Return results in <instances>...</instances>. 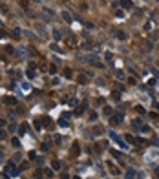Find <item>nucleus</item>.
<instances>
[{"label": "nucleus", "instance_id": "obj_4", "mask_svg": "<svg viewBox=\"0 0 159 179\" xmlns=\"http://www.w3.org/2000/svg\"><path fill=\"white\" fill-rule=\"evenodd\" d=\"M6 174H7V175H15V174H17V166H15V163H13V161L6 166Z\"/></svg>", "mask_w": 159, "mask_h": 179}, {"label": "nucleus", "instance_id": "obj_32", "mask_svg": "<svg viewBox=\"0 0 159 179\" xmlns=\"http://www.w3.org/2000/svg\"><path fill=\"white\" fill-rule=\"evenodd\" d=\"M35 128L40 130V128H42V122H40V121H35Z\"/></svg>", "mask_w": 159, "mask_h": 179}, {"label": "nucleus", "instance_id": "obj_12", "mask_svg": "<svg viewBox=\"0 0 159 179\" xmlns=\"http://www.w3.org/2000/svg\"><path fill=\"white\" fill-rule=\"evenodd\" d=\"M115 77H117V80H124V71L117 70V71H115Z\"/></svg>", "mask_w": 159, "mask_h": 179}, {"label": "nucleus", "instance_id": "obj_37", "mask_svg": "<svg viewBox=\"0 0 159 179\" xmlns=\"http://www.w3.org/2000/svg\"><path fill=\"white\" fill-rule=\"evenodd\" d=\"M150 117H152V119H155V121H157V117H159V115H157V113H155V112H152V113H150Z\"/></svg>", "mask_w": 159, "mask_h": 179}, {"label": "nucleus", "instance_id": "obj_25", "mask_svg": "<svg viewBox=\"0 0 159 179\" xmlns=\"http://www.w3.org/2000/svg\"><path fill=\"white\" fill-rule=\"evenodd\" d=\"M51 50H53V51H59V53H62V50H60L57 44H51Z\"/></svg>", "mask_w": 159, "mask_h": 179}, {"label": "nucleus", "instance_id": "obj_40", "mask_svg": "<svg viewBox=\"0 0 159 179\" xmlns=\"http://www.w3.org/2000/svg\"><path fill=\"white\" fill-rule=\"evenodd\" d=\"M31 2H35V4H40V2H42V0H31Z\"/></svg>", "mask_w": 159, "mask_h": 179}, {"label": "nucleus", "instance_id": "obj_8", "mask_svg": "<svg viewBox=\"0 0 159 179\" xmlns=\"http://www.w3.org/2000/svg\"><path fill=\"white\" fill-rule=\"evenodd\" d=\"M4 102H7L9 106H15V104H17V99H15V97H4Z\"/></svg>", "mask_w": 159, "mask_h": 179}, {"label": "nucleus", "instance_id": "obj_16", "mask_svg": "<svg viewBox=\"0 0 159 179\" xmlns=\"http://www.w3.org/2000/svg\"><path fill=\"white\" fill-rule=\"evenodd\" d=\"M152 50V44L150 42H145V44H143V51H150Z\"/></svg>", "mask_w": 159, "mask_h": 179}, {"label": "nucleus", "instance_id": "obj_34", "mask_svg": "<svg viewBox=\"0 0 159 179\" xmlns=\"http://www.w3.org/2000/svg\"><path fill=\"white\" fill-rule=\"evenodd\" d=\"M44 124H46V126H50V124H51V121H50V117H44Z\"/></svg>", "mask_w": 159, "mask_h": 179}, {"label": "nucleus", "instance_id": "obj_17", "mask_svg": "<svg viewBox=\"0 0 159 179\" xmlns=\"http://www.w3.org/2000/svg\"><path fill=\"white\" fill-rule=\"evenodd\" d=\"M80 48H82V50H86V51H90V50H92V44H90V42H84V44H82V46H80Z\"/></svg>", "mask_w": 159, "mask_h": 179}, {"label": "nucleus", "instance_id": "obj_23", "mask_svg": "<svg viewBox=\"0 0 159 179\" xmlns=\"http://www.w3.org/2000/svg\"><path fill=\"white\" fill-rule=\"evenodd\" d=\"M152 26H154V24H152V20H148L146 24H145V29H146V31H150V29H152Z\"/></svg>", "mask_w": 159, "mask_h": 179}, {"label": "nucleus", "instance_id": "obj_24", "mask_svg": "<svg viewBox=\"0 0 159 179\" xmlns=\"http://www.w3.org/2000/svg\"><path fill=\"white\" fill-rule=\"evenodd\" d=\"M70 106H71V108H75V106H77V99L71 97V99H70Z\"/></svg>", "mask_w": 159, "mask_h": 179}, {"label": "nucleus", "instance_id": "obj_35", "mask_svg": "<svg viewBox=\"0 0 159 179\" xmlns=\"http://www.w3.org/2000/svg\"><path fill=\"white\" fill-rule=\"evenodd\" d=\"M84 26H86L88 29H93V24H92V22H84Z\"/></svg>", "mask_w": 159, "mask_h": 179}, {"label": "nucleus", "instance_id": "obj_39", "mask_svg": "<svg viewBox=\"0 0 159 179\" xmlns=\"http://www.w3.org/2000/svg\"><path fill=\"white\" fill-rule=\"evenodd\" d=\"M26 130H28V126H26V124H22V126H20V133H24Z\"/></svg>", "mask_w": 159, "mask_h": 179}, {"label": "nucleus", "instance_id": "obj_19", "mask_svg": "<svg viewBox=\"0 0 159 179\" xmlns=\"http://www.w3.org/2000/svg\"><path fill=\"white\" fill-rule=\"evenodd\" d=\"M139 130H141L143 133H148V132H150V126H148V124H143V126H141Z\"/></svg>", "mask_w": 159, "mask_h": 179}, {"label": "nucleus", "instance_id": "obj_38", "mask_svg": "<svg viewBox=\"0 0 159 179\" xmlns=\"http://www.w3.org/2000/svg\"><path fill=\"white\" fill-rule=\"evenodd\" d=\"M135 110H137V113H145V108H141V106H137Z\"/></svg>", "mask_w": 159, "mask_h": 179}, {"label": "nucleus", "instance_id": "obj_11", "mask_svg": "<svg viewBox=\"0 0 159 179\" xmlns=\"http://www.w3.org/2000/svg\"><path fill=\"white\" fill-rule=\"evenodd\" d=\"M51 168H53V170H60V161H57V159L51 161Z\"/></svg>", "mask_w": 159, "mask_h": 179}, {"label": "nucleus", "instance_id": "obj_27", "mask_svg": "<svg viewBox=\"0 0 159 179\" xmlns=\"http://www.w3.org/2000/svg\"><path fill=\"white\" fill-rule=\"evenodd\" d=\"M11 143H13V146H20V141H18L17 137H13V139H11Z\"/></svg>", "mask_w": 159, "mask_h": 179}, {"label": "nucleus", "instance_id": "obj_26", "mask_svg": "<svg viewBox=\"0 0 159 179\" xmlns=\"http://www.w3.org/2000/svg\"><path fill=\"white\" fill-rule=\"evenodd\" d=\"M35 77H37V75H35V71H33V70L28 71V79H35Z\"/></svg>", "mask_w": 159, "mask_h": 179}, {"label": "nucleus", "instance_id": "obj_10", "mask_svg": "<svg viewBox=\"0 0 159 179\" xmlns=\"http://www.w3.org/2000/svg\"><path fill=\"white\" fill-rule=\"evenodd\" d=\"M110 172H112V174H113V175H119V174H121V170H119V168H117V166H113L112 163H110Z\"/></svg>", "mask_w": 159, "mask_h": 179}, {"label": "nucleus", "instance_id": "obj_36", "mask_svg": "<svg viewBox=\"0 0 159 179\" xmlns=\"http://www.w3.org/2000/svg\"><path fill=\"white\" fill-rule=\"evenodd\" d=\"M22 88H24V92H29V90H31L29 84H22Z\"/></svg>", "mask_w": 159, "mask_h": 179}, {"label": "nucleus", "instance_id": "obj_33", "mask_svg": "<svg viewBox=\"0 0 159 179\" xmlns=\"http://www.w3.org/2000/svg\"><path fill=\"white\" fill-rule=\"evenodd\" d=\"M79 82L84 84V82H86V77H84V75H79Z\"/></svg>", "mask_w": 159, "mask_h": 179}, {"label": "nucleus", "instance_id": "obj_29", "mask_svg": "<svg viewBox=\"0 0 159 179\" xmlns=\"http://www.w3.org/2000/svg\"><path fill=\"white\" fill-rule=\"evenodd\" d=\"M112 97H113V99H115V100H117L119 97H121V93H119V92H113V93H112Z\"/></svg>", "mask_w": 159, "mask_h": 179}, {"label": "nucleus", "instance_id": "obj_20", "mask_svg": "<svg viewBox=\"0 0 159 179\" xmlns=\"http://www.w3.org/2000/svg\"><path fill=\"white\" fill-rule=\"evenodd\" d=\"M132 124H134L135 128H141V126H143V121H141V119H135V121L132 122Z\"/></svg>", "mask_w": 159, "mask_h": 179}, {"label": "nucleus", "instance_id": "obj_6", "mask_svg": "<svg viewBox=\"0 0 159 179\" xmlns=\"http://www.w3.org/2000/svg\"><path fill=\"white\" fill-rule=\"evenodd\" d=\"M113 35H115L119 40H126V33H124V31H121V29H115V31H113Z\"/></svg>", "mask_w": 159, "mask_h": 179}, {"label": "nucleus", "instance_id": "obj_21", "mask_svg": "<svg viewBox=\"0 0 159 179\" xmlns=\"http://www.w3.org/2000/svg\"><path fill=\"white\" fill-rule=\"evenodd\" d=\"M102 112H104V115H112V113H113V110L110 108V106H104V110H102Z\"/></svg>", "mask_w": 159, "mask_h": 179}, {"label": "nucleus", "instance_id": "obj_30", "mask_svg": "<svg viewBox=\"0 0 159 179\" xmlns=\"http://www.w3.org/2000/svg\"><path fill=\"white\" fill-rule=\"evenodd\" d=\"M90 119H92V121H95V119H97V113H95V112H90Z\"/></svg>", "mask_w": 159, "mask_h": 179}, {"label": "nucleus", "instance_id": "obj_18", "mask_svg": "<svg viewBox=\"0 0 159 179\" xmlns=\"http://www.w3.org/2000/svg\"><path fill=\"white\" fill-rule=\"evenodd\" d=\"M42 174L46 175V177H53V172H51L50 168H44V172H42Z\"/></svg>", "mask_w": 159, "mask_h": 179}, {"label": "nucleus", "instance_id": "obj_5", "mask_svg": "<svg viewBox=\"0 0 159 179\" xmlns=\"http://www.w3.org/2000/svg\"><path fill=\"white\" fill-rule=\"evenodd\" d=\"M135 175H137V172H135L134 168H128V170H126V174H124V179H137Z\"/></svg>", "mask_w": 159, "mask_h": 179}, {"label": "nucleus", "instance_id": "obj_22", "mask_svg": "<svg viewBox=\"0 0 159 179\" xmlns=\"http://www.w3.org/2000/svg\"><path fill=\"white\" fill-rule=\"evenodd\" d=\"M64 77L71 79V70H70V68H64Z\"/></svg>", "mask_w": 159, "mask_h": 179}, {"label": "nucleus", "instance_id": "obj_14", "mask_svg": "<svg viewBox=\"0 0 159 179\" xmlns=\"http://www.w3.org/2000/svg\"><path fill=\"white\" fill-rule=\"evenodd\" d=\"M60 37H62V33H60L59 29H53V38H55V40H59Z\"/></svg>", "mask_w": 159, "mask_h": 179}, {"label": "nucleus", "instance_id": "obj_3", "mask_svg": "<svg viewBox=\"0 0 159 179\" xmlns=\"http://www.w3.org/2000/svg\"><path fill=\"white\" fill-rule=\"evenodd\" d=\"M121 121H123V115H121V113H113V115H112V119H110V122H112L113 126L121 124Z\"/></svg>", "mask_w": 159, "mask_h": 179}, {"label": "nucleus", "instance_id": "obj_15", "mask_svg": "<svg viewBox=\"0 0 159 179\" xmlns=\"http://www.w3.org/2000/svg\"><path fill=\"white\" fill-rule=\"evenodd\" d=\"M123 7H132V0H121Z\"/></svg>", "mask_w": 159, "mask_h": 179}, {"label": "nucleus", "instance_id": "obj_7", "mask_svg": "<svg viewBox=\"0 0 159 179\" xmlns=\"http://www.w3.org/2000/svg\"><path fill=\"white\" fill-rule=\"evenodd\" d=\"M60 15H62V18H64V20L68 22V24H71V22H73V17H71V15H70L68 11H62Z\"/></svg>", "mask_w": 159, "mask_h": 179}, {"label": "nucleus", "instance_id": "obj_2", "mask_svg": "<svg viewBox=\"0 0 159 179\" xmlns=\"http://www.w3.org/2000/svg\"><path fill=\"white\" fill-rule=\"evenodd\" d=\"M108 133H110V139H113V141L117 143V144H119V146H121L123 150H126V148H128V146H126V144H124V143H123V141H121V139H119V135H115V133H113V132H108Z\"/></svg>", "mask_w": 159, "mask_h": 179}, {"label": "nucleus", "instance_id": "obj_13", "mask_svg": "<svg viewBox=\"0 0 159 179\" xmlns=\"http://www.w3.org/2000/svg\"><path fill=\"white\" fill-rule=\"evenodd\" d=\"M71 155H73V157H77V155H79V144H73V150H71Z\"/></svg>", "mask_w": 159, "mask_h": 179}, {"label": "nucleus", "instance_id": "obj_28", "mask_svg": "<svg viewBox=\"0 0 159 179\" xmlns=\"http://www.w3.org/2000/svg\"><path fill=\"white\" fill-rule=\"evenodd\" d=\"M115 15H117V18H124V13H123L121 9H117V13H115Z\"/></svg>", "mask_w": 159, "mask_h": 179}, {"label": "nucleus", "instance_id": "obj_31", "mask_svg": "<svg viewBox=\"0 0 159 179\" xmlns=\"http://www.w3.org/2000/svg\"><path fill=\"white\" fill-rule=\"evenodd\" d=\"M93 132H95V135H101V133H102V128H99V126H97V128L93 130Z\"/></svg>", "mask_w": 159, "mask_h": 179}, {"label": "nucleus", "instance_id": "obj_9", "mask_svg": "<svg viewBox=\"0 0 159 179\" xmlns=\"http://www.w3.org/2000/svg\"><path fill=\"white\" fill-rule=\"evenodd\" d=\"M35 29H37V31H38V33H40V35H42V37H44V35H46V28H44V26H40V24H37V26H35Z\"/></svg>", "mask_w": 159, "mask_h": 179}, {"label": "nucleus", "instance_id": "obj_1", "mask_svg": "<svg viewBox=\"0 0 159 179\" xmlns=\"http://www.w3.org/2000/svg\"><path fill=\"white\" fill-rule=\"evenodd\" d=\"M55 17V11H53V9H50V7H42L40 9V18H42V20H51V18H53Z\"/></svg>", "mask_w": 159, "mask_h": 179}]
</instances>
